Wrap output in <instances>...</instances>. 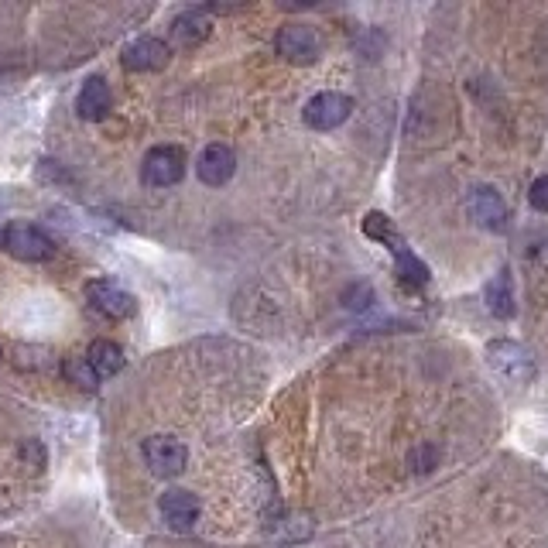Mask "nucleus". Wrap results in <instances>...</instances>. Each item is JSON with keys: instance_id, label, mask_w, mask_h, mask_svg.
Instances as JSON below:
<instances>
[{"instance_id": "obj_20", "label": "nucleus", "mask_w": 548, "mask_h": 548, "mask_svg": "<svg viewBox=\"0 0 548 548\" xmlns=\"http://www.w3.org/2000/svg\"><path fill=\"white\" fill-rule=\"evenodd\" d=\"M7 244V227H0V247Z\"/></svg>"}, {"instance_id": "obj_10", "label": "nucleus", "mask_w": 548, "mask_h": 548, "mask_svg": "<svg viewBox=\"0 0 548 548\" xmlns=\"http://www.w3.org/2000/svg\"><path fill=\"white\" fill-rule=\"evenodd\" d=\"M158 511L161 518H165V525L172 531H179V535H189L192 528H196L199 521V501L196 494H189V490H165L158 501Z\"/></svg>"}, {"instance_id": "obj_2", "label": "nucleus", "mask_w": 548, "mask_h": 548, "mask_svg": "<svg viewBox=\"0 0 548 548\" xmlns=\"http://www.w3.org/2000/svg\"><path fill=\"white\" fill-rule=\"evenodd\" d=\"M141 175L148 185L155 189H168V185H179L185 175V151L175 148V144H158L144 155Z\"/></svg>"}, {"instance_id": "obj_15", "label": "nucleus", "mask_w": 548, "mask_h": 548, "mask_svg": "<svg viewBox=\"0 0 548 548\" xmlns=\"http://www.w3.org/2000/svg\"><path fill=\"white\" fill-rule=\"evenodd\" d=\"M86 360L100 377H114L117 370H124V350L114 340H93L90 350H86Z\"/></svg>"}, {"instance_id": "obj_4", "label": "nucleus", "mask_w": 548, "mask_h": 548, "mask_svg": "<svg viewBox=\"0 0 548 548\" xmlns=\"http://www.w3.org/2000/svg\"><path fill=\"white\" fill-rule=\"evenodd\" d=\"M274 48H278L281 59L292 62V66H309V62L319 59L322 42L316 28H309V24H285V28L278 31V38H274Z\"/></svg>"}, {"instance_id": "obj_1", "label": "nucleus", "mask_w": 548, "mask_h": 548, "mask_svg": "<svg viewBox=\"0 0 548 548\" xmlns=\"http://www.w3.org/2000/svg\"><path fill=\"white\" fill-rule=\"evenodd\" d=\"M141 453L148 470L161 480L179 477V473H185V466H189V449L179 439H172V435H151V439H144Z\"/></svg>"}, {"instance_id": "obj_6", "label": "nucleus", "mask_w": 548, "mask_h": 548, "mask_svg": "<svg viewBox=\"0 0 548 548\" xmlns=\"http://www.w3.org/2000/svg\"><path fill=\"white\" fill-rule=\"evenodd\" d=\"M353 114V100L346 93H316L309 103H305V124L312 127V131H333V127H340L346 117Z\"/></svg>"}, {"instance_id": "obj_14", "label": "nucleus", "mask_w": 548, "mask_h": 548, "mask_svg": "<svg viewBox=\"0 0 548 548\" xmlns=\"http://www.w3.org/2000/svg\"><path fill=\"white\" fill-rule=\"evenodd\" d=\"M487 309L494 312L497 319H511L514 316V281H511V271L501 268L494 274V278L487 281Z\"/></svg>"}, {"instance_id": "obj_19", "label": "nucleus", "mask_w": 548, "mask_h": 548, "mask_svg": "<svg viewBox=\"0 0 548 548\" xmlns=\"http://www.w3.org/2000/svg\"><path fill=\"white\" fill-rule=\"evenodd\" d=\"M528 203L538 209V213H548V175H538L528 189Z\"/></svg>"}, {"instance_id": "obj_13", "label": "nucleus", "mask_w": 548, "mask_h": 548, "mask_svg": "<svg viewBox=\"0 0 548 548\" xmlns=\"http://www.w3.org/2000/svg\"><path fill=\"white\" fill-rule=\"evenodd\" d=\"M209 7H203V11H185L179 14V18L172 21V42L182 45V48H196L199 42H206L209 35Z\"/></svg>"}, {"instance_id": "obj_17", "label": "nucleus", "mask_w": 548, "mask_h": 548, "mask_svg": "<svg viewBox=\"0 0 548 548\" xmlns=\"http://www.w3.org/2000/svg\"><path fill=\"white\" fill-rule=\"evenodd\" d=\"M364 233L367 237H374V240H381V244H388L394 254L405 251V240H401V233L394 230V223L384 213H370L364 220Z\"/></svg>"}, {"instance_id": "obj_12", "label": "nucleus", "mask_w": 548, "mask_h": 548, "mask_svg": "<svg viewBox=\"0 0 548 548\" xmlns=\"http://www.w3.org/2000/svg\"><path fill=\"white\" fill-rule=\"evenodd\" d=\"M110 103H114V96H110V83L103 76H90L76 96V110L83 120H103L110 114Z\"/></svg>"}, {"instance_id": "obj_16", "label": "nucleus", "mask_w": 548, "mask_h": 548, "mask_svg": "<svg viewBox=\"0 0 548 548\" xmlns=\"http://www.w3.org/2000/svg\"><path fill=\"white\" fill-rule=\"evenodd\" d=\"M62 374H66L69 384H76V388H83V391H96V388H100V374H96L90 360L79 357V353H72V357L62 360Z\"/></svg>"}, {"instance_id": "obj_18", "label": "nucleus", "mask_w": 548, "mask_h": 548, "mask_svg": "<svg viewBox=\"0 0 548 548\" xmlns=\"http://www.w3.org/2000/svg\"><path fill=\"white\" fill-rule=\"evenodd\" d=\"M394 257H398V274H401V281H405V285L418 288V285H425V281H429V268H425V264L408 251V247H405V251H398Z\"/></svg>"}, {"instance_id": "obj_5", "label": "nucleus", "mask_w": 548, "mask_h": 548, "mask_svg": "<svg viewBox=\"0 0 548 548\" xmlns=\"http://www.w3.org/2000/svg\"><path fill=\"white\" fill-rule=\"evenodd\" d=\"M487 364L497 370L507 381L525 384L535 377V364H531V353L514 340H494L487 346Z\"/></svg>"}, {"instance_id": "obj_11", "label": "nucleus", "mask_w": 548, "mask_h": 548, "mask_svg": "<svg viewBox=\"0 0 548 548\" xmlns=\"http://www.w3.org/2000/svg\"><path fill=\"white\" fill-rule=\"evenodd\" d=\"M233 172H237V155H233L230 144H209V148L199 155L196 161V175L199 182L213 185V189H220V185H227L233 179Z\"/></svg>"}, {"instance_id": "obj_9", "label": "nucleus", "mask_w": 548, "mask_h": 548, "mask_svg": "<svg viewBox=\"0 0 548 548\" xmlns=\"http://www.w3.org/2000/svg\"><path fill=\"white\" fill-rule=\"evenodd\" d=\"M168 59H172V48L151 35L137 38V42H131L120 52V66L127 72H158L168 66Z\"/></svg>"}, {"instance_id": "obj_3", "label": "nucleus", "mask_w": 548, "mask_h": 548, "mask_svg": "<svg viewBox=\"0 0 548 548\" xmlns=\"http://www.w3.org/2000/svg\"><path fill=\"white\" fill-rule=\"evenodd\" d=\"M4 251L18 261H28V264H42L48 257L55 254V244L45 230H38L35 223H11L7 227V244Z\"/></svg>"}, {"instance_id": "obj_7", "label": "nucleus", "mask_w": 548, "mask_h": 548, "mask_svg": "<svg viewBox=\"0 0 548 548\" xmlns=\"http://www.w3.org/2000/svg\"><path fill=\"white\" fill-rule=\"evenodd\" d=\"M86 302H90L100 316H107L114 322L117 319H131L134 309H137L131 292H124L120 285H114V281H103V278L86 281Z\"/></svg>"}, {"instance_id": "obj_8", "label": "nucleus", "mask_w": 548, "mask_h": 548, "mask_svg": "<svg viewBox=\"0 0 548 548\" xmlns=\"http://www.w3.org/2000/svg\"><path fill=\"white\" fill-rule=\"evenodd\" d=\"M466 209H470L473 223L490 233H501L507 227V203L501 199V192L490 189V185H477L466 199Z\"/></svg>"}]
</instances>
